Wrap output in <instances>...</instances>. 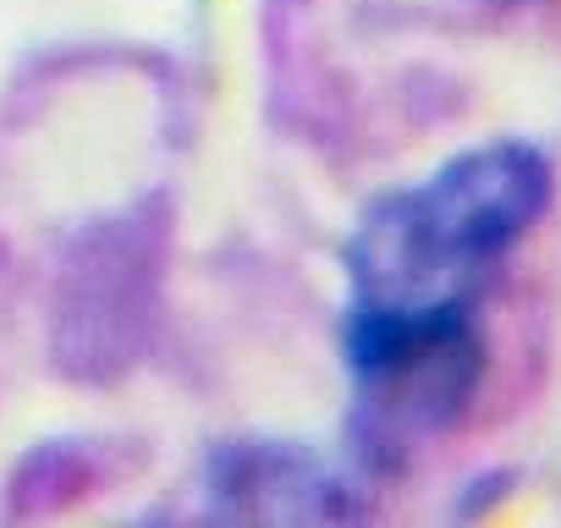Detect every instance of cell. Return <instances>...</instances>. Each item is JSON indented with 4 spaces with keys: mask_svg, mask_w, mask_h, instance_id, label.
I'll return each instance as SVG.
<instances>
[{
    "mask_svg": "<svg viewBox=\"0 0 561 528\" xmlns=\"http://www.w3.org/2000/svg\"><path fill=\"white\" fill-rule=\"evenodd\" d=\"M556 198L545 149L523 138L479 144L435 176L364 209L347 237V320L473 314L501 259Z\"/></svg>",
    "mask_w": 561,
    "mask_h": 528,
    "instance_id": "obj_1",
    "label": "cell"
},
{
    "mask_svg": "<svg viewBox=\"0 0 561 528\" xmlns=\"http://www.w3.org/2000/svg\"><path fill=\"white\" fill-rule=\"evenodd\" d=\"M353 369V451L369 468H397L408 451L462 418L484 375V336L473 314L435 320H342Z\"/></svg>",
    "mask_w": 561,
    "mask_h": 528,
    "instance_id": "obj_2",
    "label": "cell"
}]
</instances>
